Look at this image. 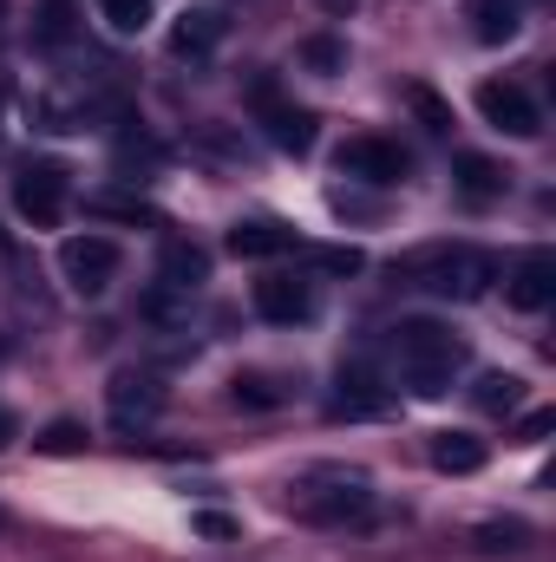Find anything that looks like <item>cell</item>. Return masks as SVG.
Segmentation results:
<instances>
[{
  "label": "cell",
  "instance_id": "obj_1",
  "mask_svg": "<svg viewBox=\"0 0 556 562\" xmlns=\"http://www.w3.org/2000/svg\"><path fill=\"white\" fill-rule=\"evenodd\" d=\"M288 504H294V517H308V524H321V530H360V524H374V510H380L367 471H347V464H314V471L288 491Z\"/></svg>",
  "mask_w": 556,
  "mask_h": 562
},
{
  "label": "cell",
  "instance_id": "obj_2",
  "mask_svg": "<svg viewBox=\"0 0 556 562\" xmlns=\"http://www.w3.org/2000/svg\"><path fill=\"white\" fill-rule=\"evenodd\" d=\"M393 367H400V380L413 386L419 400H438L452 380H458V367H465V340L445 327V321H400L393 327Z\"/></svg>",
  "mask_w": 556,
  "mask_h": 562
},
{
  "label": "cell",
  "instance_id": "obj_3",
  "mask_svg": "<svg viewBox=\"0 0 556 562\" xmlns=\"http://www.w3.org/2000/svg\"><path fill=\"white\" fill-rule=\"evenodd\" d=\"M393 276L407 281V288L438 294V301H478V294L498 281V256H485V249H471V243H432V249L407 256Z\"/></svg>",
  "mask_w": 556,
  "mask_h": 562
},
{
  "label": "cell",
  "instance_id": "obj_4",
  "mask_svg": "<svg viewBox=\"0 0 556 562\" xmlns=\"http://www.w3.org/2000/svg\"><path fill=\"white\" fill-rule=\"evenodd\" d=\"M119 243L112 236H73V243H59V276L73 294H105L112 281H119Z\"/></svg>",
  "mask_w": 556,
  "mask_h": 562
},
{
  "label": "cell",
  "instance_id": "obj_5",
  "mask_svg": "<svg viewBox=\"0 0 556 562\" xmlns=\"http://www.w3.org/2000/svg\"><path fill=\"white\" fill-rule=\"evenodd\" d=\"M164 380L157 373H112V386H105V413L119 431H151V425L164 419Z\"/></svg>",
  "mask_w": 556,
  "mask_h": 562
},
{
  "label": "cell",
  "instance_id": "obj_6",
  "mask_svg": "<svg viewBox=\"0 0 556 562\" xmlns=\"http://www.w3.org/2000/svg\"><path fill=\"white\" fill-rule=\"evenodd\" d=\"M66 196H73V183H66L59 164H26V170L13 177V210H20L26 223H40V229H53V223L66 216Z\"/></svg>",
  "mask_w": 556,
  "mask_h": 562
},
{
  "label": "cell",
  "instance_id": "obj_7",
  "mask_svg": "<svg viewBox=\"0 0 556 562\" xmlns=\"http://www.w3.org/2000/svg\"><path fill=\"white\" fill-rule=\"evenodd\" d=\"M478 112H485V125L504 132V138H537V132H544L531 92L511 86V79H485V86H478Z\"/></svg>",
  "mask_w": 556,
  "mask_h": 562
},
{
  "label": "cell",
  "instance_id": "obj_8",
  "mask_svg": "<svg viewBox=\"0 0 556 562\" xmlns=\"http://www.w3.org/2000/svg\"><path fill=\"white\" fill-rule=\"evenodd\" d=\"M334 164H341V177H360V183H400L407 177V150L387 138H347Z\"/></svg>",
  "mask_w": 556,
  "mask_h": 562
},
{
  "label": "cell",
  "instance_id": "obj_9",
  "mask_svg": "<svg viewBox=\"0 0 556 562\" xmlns=\"http://www.w3.org/2000/svg\"><path fill=\"white\" fill-rule=\"evenodd\" d=\"M256 105H263V125H269V144H281V150H314V112L308 105H281L276 86H256Z\"/></svg>",
  "mask_w": 556,
  "mask_h": 562
},
{
  "label": "cell",
  "instance_id": "obj_10",
  "mask_svg": "<svg viewBox=\"0 0 556 562\" xmlns=\"http://www.w3.org/2000/svg\"><path fill=\"white\" fill-rule=\"evenodd\" d=\"M223 33H230V20H223L216 7H184L177 26H170V53H177V59H210V53L223 46Z\"/></svg>",
  "mask_w": 556,
  "mask_h": 562
},
{
  "label": "cell",
  "instance_id": "obj_11",
  "mask_svg": "<svg viewBox=\"0 0 556 562\" xmlns=\"http://www.w3.org/2000/svg\"><path fill=\"white\" fill-rule=\"evenodd\" d=\"M380 406H387V386H380V373H374V367H341L327 413H334V419H374Z\"/></svg>",
  "mask_w": 556,
  "mask_h": 562
},
{
  "label": "cell",
  "instance_id": "obj_12",
  "mask_svg": "<svg viewBox=\"0 0 556 562\" xmlns=\"http://www.w3.org/2000/svg\"><path fill=\"white\" fill-rule=\"evenodd\" d=\"M256 314H263V321H276V327H294V321H308V314H314V288H308L301 276L256 281Z\"/></svg>",
  "mask_w": 556,
  "mask_h": 562
},
{
  "label": "cell",
  "instance_id": "obj_13",
  "mask_svg": "<svg viewBox=\"0 0 556 562\" xmlns=\"http://www.w3.org/2000/svg\"><path fill=\"white\" fill-rule=\"evenodd\" d=\"M511 307H524V314H537V307H551L556 301V256L551 249H531L518 269H511Z\"/></svg>",
  "mask_w": 556,
  "mask_h": 562
},
{
  "label": "cell",
  "instance_id": "obj_14",
  "mask_svg": "<svg viewBox=\"0 0 556 562\" xmlns=\"http://www.w3.org/2000/svg\"><path fill=\"white\" fill-rule=\"evenodd\" d=\"M288 249H294V229L288 223H269V216L230 229V256H243V262H269V256H288Z\"/></svg>",
  "mask_w": 556,
  "mask_h": 562
},
{
  "label": "cell",
  "instance_id": "obj_15",
  "mask_svg": "<svg viewBox=\"0 0 556 562\" xmlns=\"http://www.w3.org/2000/svg\"><path fill=\"white\" fill-rule=\"evenodd\" d=\"M157 281H170V288H184V294H197V288L210 281V256H203L197 243H184V236H170V243H164V262H157Z\"/></svg>",
  "mask_w": 556,
  "mask_h": 562
},
{
  "label": "cell",
  "instance_id": "obj_16",
  "mask_svg": "<svg viewBox=\"0 0 556 562\" xmlns=\"http://www.w3.org/2000/svg\"><path fill=\"white\" fill-rule=\"evenodd\" d=\"M485 458H491V451H485L471 431H438V438H432V464H438V471H452V477L485 471Z\"/></svg>",
  "mask_w": 556,
  "mask_h": 562
},
{
  "label": "cell",
  "instance_id": "obj_17",
  "mask_svg": "<svg viewBox=\"0 0 556 562\" xmlns=\"http://www.w3.org/2000/svg\"><path fill=\"white\" fill-rule=\"evenodd\" d=\"M471 33H478L485 46H504V40H518V33H524V13H518V0H471Z\"/></svg>",
  "mask_w": 556,
  "mask_h": 562
},
{
  "label": "cell",
  "instance_id": "obj_18",
  "mask_svg": "<svg viewBox=\"0 0 556 562\" xmlns=\"http://www.w3.org/2000/svg\"><path fill=\"white\" fill-rule=\"evenodd\" d=\"M458 196H465V203L504 196V170H498L491 157H458Z\"/></svg>",
  "mask_w": 556,
  "mask_h": 562
},
{
  "label": "cell",
  "instance_id": "obj_19",
  "mask_svg": "<svg viewBox=\"0 0 556 562\" xmlns=\"http://www.w3.org/2000/svg\"><path fill=\"white\" fill-rule=\"evenodd\" d=\"M471 400H478V413L504 419V413H518V406H524V380H518V373H485V380L471 386Z\"/></svg>",
  "mask_w": 556,
  "mask_h": 562
},
{
  "label": "cell",
  "instance_id": "obj_20",
  "mask_svg": "<svg viewBox=\"0 0 556 562\" xmlns=\"http://www.w3.org/2000/svg\"><path fill=\"white\" fill-rule=\"evenodd\" d=\"M144 321H157V327H177V321H190V294L184 288H170V281H151L138 301Z\"/></svg>",
  "mask_w": 556,
  "mask_h": 562
},
{
  "label": "cell",
  "instance_id": "obj_21",
  "mask_svg": "<svg viewBox=\"0 0 556 562\" xmlns=\"http://www.w3.org/2000/svg\"><path fill=\"white\" fill-rule=\"evenodd\" d=\"M471 543L491 550V557H498V550H524V543H531V524H518V517H504V524H478Z\"/></svg>",
  "mask_w": 556,
  "mask_h": 562
},
{
  "label": "cell",
  "instance_id": "obj_22",
  "mask_svg": "<svg viewBox=\"0 0 556 562\" xmlns=\"http://www.w3.org/2000/svg\"><path fill=\"white\" fill-rule=\"evenodd\" d=\"M230 400H236V406H256V413L281 406V393H276L269 373H236V380H230Z\"/></svg>",
  "mask_w": 556,
  "mask_h": 562
},
{
  "label": "cell",
  "instance_id": "obj_23",
  "mask_svg": "<svg viewBox=\"0 0 556 562\" xmlns=\"http://www.w3.org/2000/svg\"><path fill=\"white\" fill-rule=\"evenodd\" d=\"M151 13H157V0H105V26H112V33H125V40L151 26Z\"/></svg>",
  "mask_w": 556,
  "mask_h": 562
},
{
  "label": "cell",
  "instance_id": "obj_24",
  "mask_svg": "<svg viewBox=\"0 0 556 562\" xmlns=\"http://www.w3.org/2000/svg\"><path fill=\"white\" fill-rule=\"evenodd\" d=\"M301 59H308L314 72H341V66H347V46H341V40H308Z\"/></svg>",
  "mask_w": 556,
  "mask_h": 562
},
{
  "label": "cell",
  "instance_id": "obj_25",
  "mask_svg": "<svg viewBox=\"0 0 556 562\" xmlns=\"http://www.w3.org/2000/svg\"><path fill=\"white\" fill-rule=\"evenodd\" d=\"M40 445H46L53 458H66V451H79V445H86V431H79L73 419H53V425H46V438H40Z\"/></svg>",
  "mask_w": 556,
  "mask_h": 562
},
{
  "label": "cell",
  "instance_id": "obj_26",
  "mask_svg": "<svg viewBox=\"0 0 556 562\" xmlns=\"http://www.w3.org/2000/svg\"><path fill=\"white\" fill-rule=\"evenodd\" d=\"M413 112L425 119V132H432V138H445V132H452V112H445L432 92H413Z\"/></svg>",
  "mask_w": 556,
  "mask_h": 562
},
{
  "label": "cell",
  "instance_id": "obj_27",
  "mask_svg": "<svg viewBox=\"0 0 556 562\" xmlns=\"http://www.w3.org/2000/svg\"><path fill=\"white\" fill-rule=\"evenodd\" d=\"M321 269L327 276H360V249H321Z\"/></svg>",
  "mask_w": 556,
  "mask_h": 562
},
{
  "label": "cell",
  "instance_id": "obj_28",
  "mask_svg": "<svg viewBox=\"0 0 556 562\" xmlns=\"http://www.w3.org/2000/svg\"><path fill=\"white\" fill-rule=\"evenodd\" d=\"M197 530H203V537H216V543H230V537H236V524H230V517H216V510H203V517H197Z\"/></svg>",
  "mask_w": 556,
  "mask_h": 562
},
{
  "label": "cell",
  "instance_id": "obj_29",
  "mask_svg": "<svg viewBox=\"0 0 556 562\" xmlns=\"http://www.w3.org/2000/svg\"><path fill=\"white\" fill-rule=\"evenodd\" d=\"M556 425V413H531V419H524V438H531V445H537V438H544V431H551Z\"/></svg>",
  "mask_w": 556,
  "mask_h": 562
},
{
  "label": "cell",
  "instance_id": "obj_30",
  "mask_svg": "<svg viewBox=\"0 0 556 562\" xmlns=\"http://www.w3.org/2000/svg\"><path fill=\"white\" fill-rule=\"evenodd\" d=\"M7 262H13V243H7V229H0V269H7Z\"/></svg>",
  "mask_w": 556,
  "mask_h": 562
},
{
  "label": "cell",
  "instance_id": "obj_31",
  "mask_svg": "<svg viewBox=\"0 0 556 562\" xmlns=\"http://www.w3.org/2000/svg\"><path fill=\"white\" fill-rule=\"evenodd\" d=\"M0 353H7V340H0Z\"/></svg>",
  "mask_w": 556,
  "mask_h": 562
},
{
  "label": "cell",
  "instance_id": "obj_32",
  "mask_svg": "<svg viewBox=\"0 0 556 562\" xmlns=\"http://www.w3.org/2000/svg\"><path fill=\"white\" fill-rule=\"evenodd\" d=\"M0 7H7V0H0Z\"/></svg>",
  "mask_w": 556,
  "mask_h": 562
}]
</instances>
